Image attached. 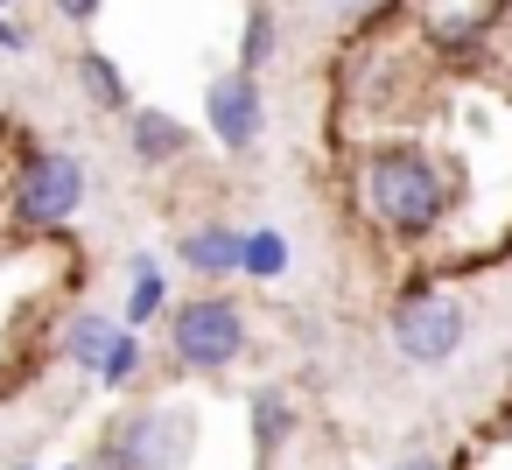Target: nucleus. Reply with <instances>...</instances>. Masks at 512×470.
I'll return each instance as SVG.
<instances>
[{"mask_svg": "<svg viewBox=\"0 0 512 470\" xmlns=\"http://www.w3.org/2000/svg\"><path fill=\"white\" fill-rule=\"evenodd\" d=\"M295 260L288 232L281 225H246V246H239V281H281Z\"/></svg>", "mask_w": 512, "mask_h": 470, "instance_id": "obj_14", "label": "nucleus"}, {"mask_svg": "<svg viewBox=\"0 0 512 470\" xmlns=\"http://www.w3.org/2000/svg\"><path fill=\"white\" fill-rule=\"evenodd\" d=\"M169 316V267H162V253H134L127 260V295H120V323H134V330H148V323H162Z\"/></svg>", "mask_w": 512, "mask_h": 470, "instance_id": "obj_10", "label": "nucleus"}, {"mask_svg": "<svg viewBox=\"0 0 512 470\" xmlns=\"http://www.w3.org/2000/svg\"><path fill=\"white\" fill-rule=\"evenodd\" d=\"M463 337H470V316H463V302L442 295V288H400V295L386 302V344H393V358H407V365H421V372L449 365V358L463 351Z\"/></svg>", "mask_w": 512, "mask_h": 470, "instance_id": "obj_4", "label": "nucleus"}, {"mask_svg": "<svg viewBox=\"0 0 512 470\" xmlns=\"http://www.w3.org/2000/svg\"><path fill=\"white\" fill-rule=\"evenodd\" d=\"M120 127H127V155H134L141 169H169V162H183V155L197 148L190 120H176V113H162V106H127Z\"/></svg>", "mask_w": 512, "mask_h": 470, "instance_id": "obj_8", "label": "nucleus"}, {"mask_svg": "<svg viewBox=\"0 0 512 470\" xmlns=\"http://www.w3.org/2000/svg\"><path fill=\"white\" fill-rule=\"evenodd\" d=\"M351 190H358L365 225H372L379 239H393V246L435 239V232L449 225V211H456V176H449V162H435V155L414 148V141H379V148H365Z\"/></svg>", "mask_w": 512, "mask_h": 470, "instance_id": "obj_1", "label": "nucleus"}, {"mask_svg": "<svg viewBox=\"0 0 512 470\" xmlns=\"http://www.w3.org/2000/svg\"><path fill=\"white\" fill-rule=\"evenodd\" d=\"M113 337H120V316H106V309H78V316H71V323L57 330V358H64L71 372L99 379V365H106Z\"/></svg>", "mask_w": 512, "mask_h": 470, "instance_id": "obj_11", "label": "nucleus"}, {"mask_svg": "<svg viewBox=\"0 0 512 470\" xmlns=\"http://www.w3.org/2000/svg\"><path fill=\"white\" fill-rule=\"evenodd\" d=\"M141 372H148V330L120 323V337H113V351H106V365H99V386H106V393H134Z\"/></svg>", "mask_w": 512, "mask_h": 470, "instance_id": "obj_15", "label": "nucleus"}, {"mask_svg": "<svg viewBox=\"0 0 512 470\" xmlns=\"http://www.w3.org/2000/svg\"><path fill=\"white\" fill-rule=\"evenodd\" d=\"M71 71H78V92H85V99H92L99 113H113V120H120V113L134 106V85H127V71H120V57H113V50L85 43Z\"/></svg>", "mask_w": 512, "mask_h": 470, "instance_id": "obj_12", "label": "nucleus"}, {"mask_svg": "<svg viewBox=\"0 0 512 470\" xmlns=\"http://www.w3.org/2000/svg\"><path fill=\"white\" fill-rule=\"evenodd\" d=\"M386 470H449L435 449H400V456H386Z\"/></svg>", "mask_w": 512, "mask_h": 470, "instance_id": "obj_18", "label": "nucleus"}, {"mask_svg": "<svg viewBox=\"0 0 512 470\" xmlns=\"http://www.w3.org/2000/svg\"><path fill=\"white\" fill-rule=\"evenodd\" d=\"M57 8V22H71V29H92L99 15H106V0H50Z\"/></svg>", "mask_w": 512, "mask_h": 470, "instance_id": "obj_16", "label": "nucleus"}, {"mask_svg": "<svg viewBox=\"0 0 512 470\" xmlns=\"http://www.w3.org/2000/svg\"><path fill=\"white\" fill-rule=\"evenodd\" d=\"M204 134L218 155H253L267 141V92L253 71H218L204 85Z\"/></svg>", "mask_w": 512, "mask_h": 470, "instance_id": "obj_6", "label": "nucleus"}, {"mask_svg": "<svg viewBox=\"0 0 512 470\" xmlns=\"http://www.w3.org/2000/svg\"><path fill=\"white\" fill-rule=\"evenodd\" d=\"M246 421H253V463H260V470H274V463H281V449L295 442V393H288V386H274V379H267V386H253V393H246Z\"/></svg>", "mask_w": 512, "mask_h": 470, "instance_id": "obj_9", "label": "nucleus"}, {"mask_svg": "<svg viewBox=\"0 0 512 470\" xmlns=\"http://www.w3.org/2000/svg\"><path fill=\"white\" fill-rule=\"evenodd\" d=\"M281 64V8L274 0H246V22H239V71L267 78Z\"/></svg>", "mask_w": 512, "mask_h": 470, "instance_id": "obj_13", "label": "nucleus"}, {"mask_svg": "<svg viewBox=\"0 0 512 470\" xmlns=\"http://www.w3.org/2000/svg\"><path fill=\"white\" fill-rule=\"evenodd\" d=\"M0 8H15V0H0Z\"/></svg>", "mask_w": 512, "mask_h": 470, "instance_id": "obj_20", "label": "nucleus"}, {"mask_svg": "<svg viewBox=\"0 0 512 470\" xmlns=\"http://www.w3.org/2000/svg\"><path fill=\"white\" fill-rule=\"evenodd\" d=\"M239 246H246V225L197 218V225L176 232V267L197 274V281H211V288H225V281H239Z\"/></svg>", "mask_w": 512, "mask_h": 470, "instance_id": "obj_7", "label": "nucleus"}, {"mask_svg": "<svg viewBox=\"0 0 512 470\" xmlns=\"http://www.w3.org/2000/svg\"><path fill=\"white\" fill-rule=\"evenodd\" d=\"M15 470H43V463H15ZM57 470H85V463H57Z\"/></svg>", "mask_w": 512, "mask_h": 470, "instance_id": "obj_19", "label": "nucleus"}, {"mask_svg": "<svg viewBox=\"0 0 512 470\" xmlns=\"http://www.w3.org/2000/svg\"><path fill=\"white\" fill-rule=\"evenodd\" d=\"M85 190H92V169L71 148H29L8 176V225L29 232V239L64 232L85 211Z\"/></svg>", "mask_w": 512, "mask_h": 470, "instance_id": "obj_3", "label": "nucleus"}, {"mask_svg": "<svg viewBox=\"0 0 512 470\" xmlns=\"http://www.w3.org/2000/svg\"><path fill=\"white\" fill-rule=\"evenodd\" d=\"M169 365L183 379H225L246 351H253V323H246V302L225 295V288H204V295H183L169 302Z\"/></svg>", "mask_w": 512, "mask_h": 470, "instance_id": "obj_2", "label": "nucleus"}, {"mask_svg": "<svg viewBox=\"0 0 512 470\" xmlns=\"http://www.w3.org/2000/svg\"><path fill=\"white\" fill-rule=\"evenodd\" d=\"M190 449V421L176 407H127L85 470H176Z\"/></svg>", "mask_w": 512, "mask_h": 470, "instance_id": "obj_5", "label": "nucleus"}, {"mask_svg": "<svg viewBox=\"0 0 512 470\" xmlns=\"http://www.w3.org/2000/svg\"><path fill=\"white\" fill-rule=\"evenodd\" d=\"M0 57H29V29H22L8 8H0Z\"/></svg>", "mask_w": 512, "mask_h": 470, "instance_id": "obj_17", "label": "nucleus"}]
</instances>
